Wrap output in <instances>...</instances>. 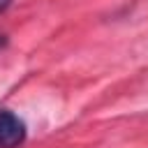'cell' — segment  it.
<instances>
[{
	"label": "cell",
	"instance_id": "6da1fadb",
	"mask_svg": "<svg viewBox=\"0 0 148 148\" xmlns=\"http://www.w3.org/2000/svg\"><path fill=\"white\" fill-rule=\"evenodd\" d=\"M28 136L25 123L9 109H0V148H18Z\"/></svg>",
	"mask_w": 148,
	"mask_h": 148
},
{
	"label": "cell",
	"instance_id": "7a4b0ae2",
	"mask_svg": "<svg viewBox=\"0 0 148 148\" xmlns=\"http://www.w3.org/2000/svg\"><path fill=\"white\" fill-rule=\"evenodd\" d=\"M12 2H14V0H0V14H2V12H5V9L12 5Z\"/></svg>",
	"mask_w": 148,
	"mask_h": 148
}]
</instances>
